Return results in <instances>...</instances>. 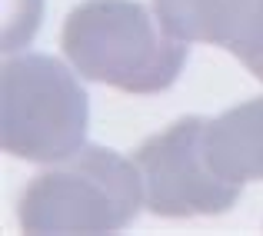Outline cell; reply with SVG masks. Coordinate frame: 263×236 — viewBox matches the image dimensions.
Returning a JSON list of instances; mask_svg holds the SVG:
<instances>
[{
  "label": "cell",
  "mask_w": 263,
  "mask_h": 236,
  "mask_svg": "<svg viewBox=\"0 0 263 236\" xmlns=\"http://www.w3.org/2000/svg\"><path fill=\"white\" fill-rule=\"evenodd\" d=\"M60 47L80 77L140 96L170 90L190 57L186 40L174 37L140 0L77 4L64 20Z\"/></svg>",
  "instance_id": "cell-1"
},
{
  "label": "cell",
  "mask_w": 263,
  "mask_h": 236,
  "mask_svg": "<svg viewBox=\"0 0 263 236\" xmlns=\"http://www.w3.org/2000/svg\"><path fill=\"white\" fill-rule=\"evenodd\" d=\"M147 206L137 163L110 147H80L37 173L17 200L24 233H117Z\"/></svg>",
  "instance_id": "cell-2"
},
{
  "label": "cell",
  "mask_w": 263,
  "mask_h": 236,
  "mask_svg": "<svg viewBox=\"0 0 263 236\" xmlns=\"http://www.w3.org/2000/svg\"><path fill=\"white\" fill-rule=\"evenodd\" d=\"M90 96L50 53H20L0 70V147L30 163H60L87 140Z\"/></svg>",
  "instance_id": "cell-3"
},
{
  "label": "cell",
  "mask_w": 263,
  "mask_h": 236,
  "mask_svg": "<svg viewBox=\"0 0 263 236\" xmlns=\"http://www.w3.org/2000/svg\"><path fill=\"white\" fill-rule=\"evenodd\" d=\"M206 116H180L134 150L147 210L167 220L220 217L243 193V183L220 176L206 150Z\"/></svg>",
  "instance_id": "cell-4"
},
{
  "label": "cell",
  "mask_w": 263,
  "mask_h": 236,
  "mask_svg": "<svg viewBox=\"0 0 263 236\" xmlns=\"http://www.w3.org/2000/svg\"><path fill=\"white\" fill-rule=\"evenodd\" d=\"M154 10L174 37L223 47L263 83V0H154Z\"/></svg>",
  "instance_id": "cell-5"
},
{
  "label": "cell",
  "mask_w": 263,
  "mask_h": 236,
  "mask_svg": "<svg viewBox=\"0 0 263 236\" xmlns=\"http://www.w3.org/2000/svg\"><path fill=\"white\" fill-rule=\"evenodd\" d=\"M206 150L220 176L263 183V96L243 100L206 123Z\"/></svg>",
  "instance_id": "cell-6"
}]
</instances>
